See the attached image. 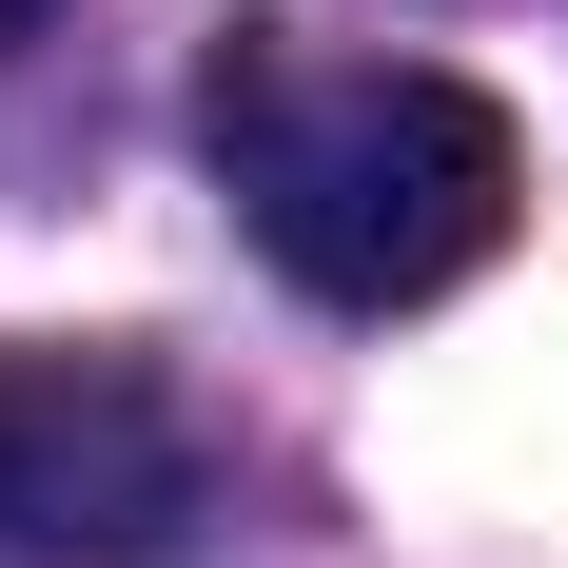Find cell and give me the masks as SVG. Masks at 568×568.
Segmentation results:
<instances>
[{
    "label": "cell",
    "instance_id": "cell-1",
    "mask_svg": "<svg viewBox=\"0 0 568 568\" xmlns=\"http://www.w3.org/2000/svg\"><path fill=\"white\" fill-rule=\"evenodd\" d=\"M196 138H216L235 235H255L314 314H412V294L490 275L510 216H529L510 118L470 99L452 59H334V40L235 20L216 79H196Z\"/></svg>",
    "mask_w": 568,
    "mask_h": 568
},
{
    "label": "cell",
    "instance_id": "cell-2",
    "mask_svg": "<svg viewBox=\"0 0 568 568\" xmlns=\"http://www.w3.org/2000/svg\"><path fill=\"white\" fill-rule=\"evenodd\" d=\"M216 452L138 353H0V568H158Z\"/></svg>",
    "mask_w": 568,
    "mask_h": 568
},
{
    "label": "cell",
    "instance_id": "cell-3",
    "mask_svg": "<svg viewBox=\"0 0 568 568\" xmlns=\"http://www.w3.org/2000/svg\"><path fill=\"white\" fill-rule=\"evenodd\" d=\"M20 20H40V0H0V40H20Z\"/></svg>",
    "mask_w": 568,
    "mask_h": 568
}]
</instances>
